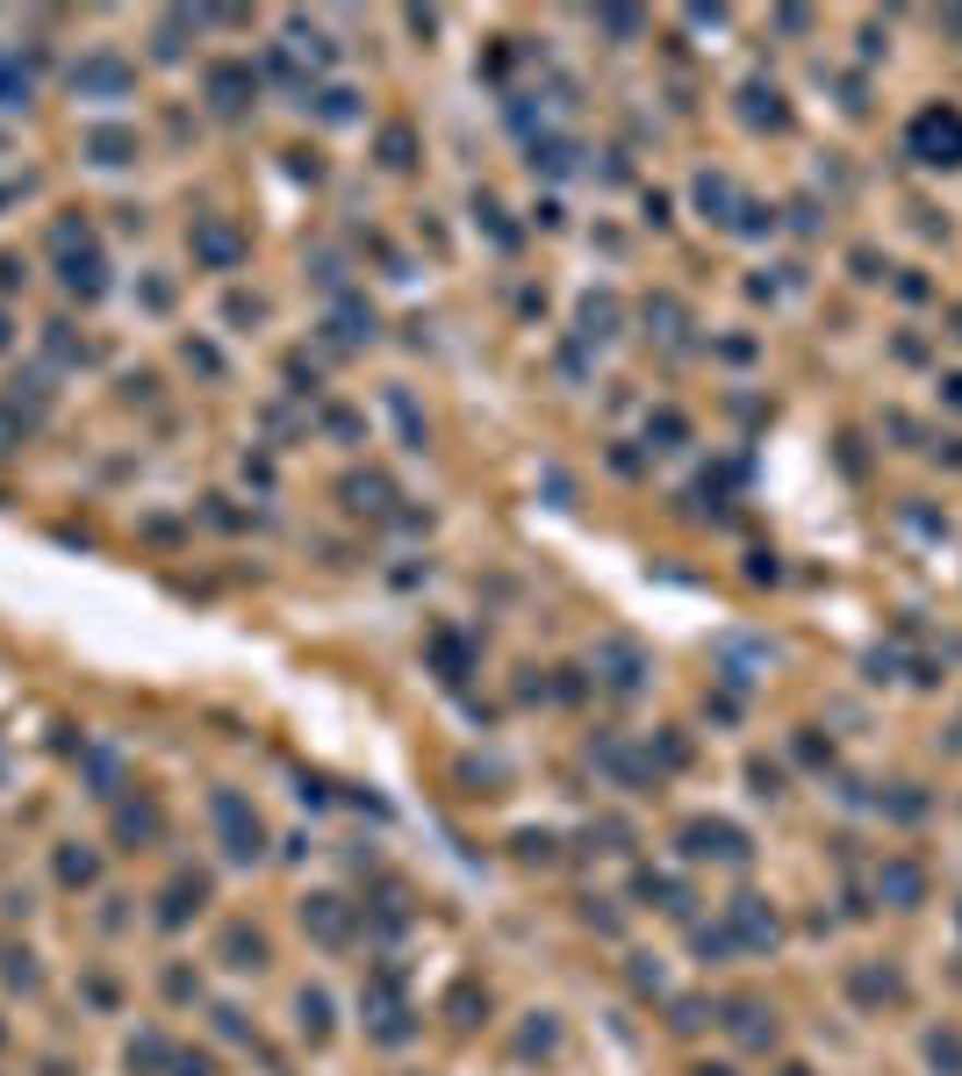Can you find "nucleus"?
Masks as SVG:
<instances>
[{
	"mask_svg": "<svg viewBox=\"0 0 962 1076\" xmlns=\"http://www.w3.org/2000/svg\"><path fill=\"white\" fill-rule=\"evenodd\" d=\"M216 825H224V833H230V855H258V819H252V811H244L238 797H230V789H224V797H216Z\"/></svg>",
	"mask_w": 962,
	"mask_h": 1076,
	"instance_id": "obj_3",
	"label": "nucleus"
},
{
	"mask_svg": "<svg viewBox=\"0 0 962 1076\" xmlns=\"http://www.w3.org/2000/svg\"><path fill=\"white\" fill-rule=\"evenodd\" d=\"M130 86H137V65L116 58V51H94V58L72 65V94H80V101H122Z\"/></svg>",
	"mask_w": 962,
	"mask_h": 1076,
	"instance_id": "obj_1",
	"label": "nucleus"
},
{
	"mask_svg": "<svg viewBox=\"0 0 962 1076\" xmlns=\"http://www.w3.org/2000/svg\"><path fill=\"white\" fill-rule=\"evenodd\" d=\"M194 252H202L208 266H238V258H244V238L230 230V222L208 216V222H194Z\"/></svg>",
	"mask_w": 962,
	"mask_h": 1076,
	"instance_id": "obj_2",
	"label": "nucleus"
},
{
	"mask_svg": "<svg viewBox=\"0 0 962 1076\" xmlns=\"http://www.w3.org/2000/svg\"><path fill=\"white\" fill-rule=\"evenodd\" d=\"M208 101H216V108H244V101H252V72H244V65H216V72H208Z\"/></svg>",
	"mask_w": 962,
	"mask_h": 1076,
	"instance_id": "obj_6",
	"label": "nucleus"
},
{
	"mask_svg": "<svg viewBox=\"0 0 962 1076\" xmlns=\"http://www.w3.org/2000/svg\"><path fill=\"white\" fill-rule=\"evenodd\" d=\"M8 445H15V416L0 410V452H8Z\"/></svg>",
	"mask_w": 962,
	"mask_h": 1076,
	"instance_id": "obj_7",
	"label": "nucleus"
},
{
	"mask_svg": "<svg viewBox=\"0 0 962 1076\" xmlns=\"http://www.w3.org/2000/svg\"><path fill=\"white\" fill-rule=\"evenodd\" d=\"M29 94H36V72H29V58L0 44V108H29Z\"/></svg>",
	"mask_w": 962,
	"mask_h": 1076,
	"instance_id": "obj_5",
	"label": "nucleus"
},
{
	"mask_svg": "<svg viewBox=\"0 0 962 1076\" xmlns=\"http://www.w3.org/2000/svg\"><path fill=\"white\" fill-rule=\"evenodd\" d=\"M86 158H94V166H130V158H137V137H130L122 122H101V130H86Z\"/></svg>",
	"mask_w": 962,
	"mask_h": 1076,
	"instance_id": "obj_4",
	"label": "nucleus"
}]
</instances>
